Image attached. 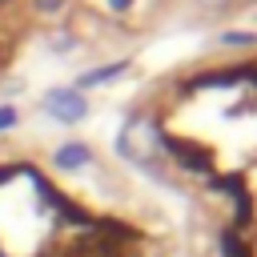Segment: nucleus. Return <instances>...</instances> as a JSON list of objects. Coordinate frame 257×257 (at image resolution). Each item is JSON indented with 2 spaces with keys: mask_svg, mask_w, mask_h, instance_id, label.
Wrapping results in <instances>:
<instances>
[{
  "mask_svg": "<svg viewBox=\"0 0 257 257\" xmlns=\"http://www.w3.org/2000/svg\"><path fill=\"white\" fill-rule=\"evenodd\" d=\"M40 108H44L52 120H60V124H80V120L88 116V100H84V92L72 88V84L48 88L44 100H40Z\"/></svg>",
  "mask_w": 257,
  "mask_h": 257,
  "instance_id": "1",
  "label": "nucleus"
},
{
  "mask_svg": "<svg viewBox=\"0 0 257 257\" xmlns=\"http://www.w3.org/2000/svg\"><path fill=\"white\" fill-rule=\"evenodd\" d=\"M84 165H92V149H88L84 141H64V145L52 149V169L76 173V169H84Z\"/></svg>",
  "mask_w": 257,
  "mask_h": 257,
  "instance_id": "2",
  "label": "nucleus"
},
{
  "mask_svg": "<svg viewBox=\"0 0 257 257\" xmlns=\"http://www.w3.org/2000/svg\"><path fill=\"white\" fill-rule=\"evenodd\" d=\"M28 8H32L36 20H64L68 0H28Z\"/></svg>",
  "mask_w": 257,
  "mask_h": 257,
  "instance_id": "3",
  "label": "nucleus"
},
{
  "mask_svg": "<svg viewBox=\"0 0 257 257\" xmlns=\"http://www.w3.org/2000/svg\"><path fill=\"white\" fill-rule=\"evenodd\" d=\"M48 48H52L56 56H64V52L76 48V36H72L68 28H56V32H48Z\"/></svg>",
  "mask_w": 257,
  "mask_h": 257,
  "instance_id": "4",
  "label": "nucleus"
},
{
  "mask_svg": "<svg viewBox=\"0 0 257 257\" xmlns=\"http://www.w3.org/2000/svg\"><path fill=\"white\" fill-rule=\"evenodd\" d=\"M16 124H20V104L0 100V137H4V133H12Z\"/></svg>",
  "mask_w": 257,
  "mask_h": 257,
  "instance_id": "5",
  "label": "nucleus"
},
{
  "mask_svg": "<svg viewBox=\"0 0 257 257\" xmlns=\"http://www.w3.org/2000/svg\"><path fill=\"white\" fill-rule=\"evenodd\" d=\"M8 4H12V0H0V12H4V8H8Z\"/></svg>",
  "mask_w": 257,
  "mask_h": 257,
  "instance_id": "6",
  "label": "nucleus"
}]
</instances>
